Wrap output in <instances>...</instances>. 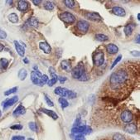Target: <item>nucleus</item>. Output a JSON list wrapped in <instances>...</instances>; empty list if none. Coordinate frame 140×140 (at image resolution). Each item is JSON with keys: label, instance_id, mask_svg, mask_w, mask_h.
<instances>
[{"label": "nucleus", "instance_id": "obj_27", "mask_svg": "<svg viewBox=\"0 0 140 140\" xmlns=\"http://www.w3.org/2000/svg\"><path fill=\"white\" fill-rule=\"evenodd\" d=\"M8 20L12 23H17L18 22V17L16 14H11L8 16Z\"/></svg>", "mask_w": 140, "mask_h": 140}, {"label": "nucleus", "instance_id": "obj_28", "mask_svg": "<svg viewBox=\"0 0 140 140\" xmlns=\"http://www.w3.org/2000/svg\"><path fill=\"white\" fill-rule=\"evenodd\" d=\"M63 2L65 4V5L68 8H72L76 6V2L73 1V0H64Z\"/></svg>", "mask_w": 140, "mask_h": 140}, {"label": "nucleus", "instance_id": "obj_35", "mask_svg": "<svg viewBox=\"0 0 140 140\" xmlns=\"http://www.w3.org/2000/svg\"><path fill=\"white\" fill-rule=\"evenodd\" d=\"M45 100H46V104L49 105V106H51V107H52L54 105V104H53V102L51 100H50L48 97H47V96L46 94H45Z\"/></svg>", "mask_w": 140, "mask_h": 140}, {"label": "nucleus", "instance_id": "obj_15", "mask_svg": "<svg viewBox=\"0 0 140 140\" xmlns=\"http://www.w3.org/2000/svg\"><path fill=\"white\" fill-rule=\"evenodd\" d=\"M14 46H15V48H16V50H17V52L18 53V55L22 57L24 56V55H25L24 47H23L22 46H21V45L18 43V42H17V41H14Z\"/></svg>", "mask_w": 140, "mask_h": 140}, {"label": "nucleus", "instance_id": "obj_30", "mask_svg": "<svg viewBox=\"0 0 140 140\" xmlns=\"http://www.w3.org/2000/svg\"><path fill=\"white\" fill-rule=\"evenodd\" d=\"M113 140H126V138H125V137L123 135V134H121L120 133H117V134H115L114 135Z\"/></svg>", "mask_w": 140, "mask_h": 140}, {"label": "nucleus", "instance_id": "obj_14", "mask_svg": "<svg viewBox=\"0 0 140 140\" xmlns=\"http://www.w3.org/2000/svg\"><path fill=\"white\" fill-rule=\"evenodd\" d=\"M124 131L128 134H134L137 132V126L135 124H128L124 127Z\"/></svg>", "mask_w": 140, "mask_h": 140}, {"label": "nucleus", "instance_id": "obj_26", "mask_svg": "<svg viewBox=\"0 0 140 140\" xmlns=\"http://www.w3.org/2000/svg\"><path fill=\"white\" fill-rule=\"evenodd\" d=\"M96 38L97 41H100V42H105L109 40V38L107 36L104 35V34H97L96 36Z\"/></svg>", "mask_w": 140, "mask_h": 140}, {"label": "nucleus", "instance_id": "obj_47", "mask_svg": "<svg viewBox=\"0 0 140 140\" xmlns=\"http://www.w3.org/2000/svg\"><path fill=\"white\" fill-rule=\"evenodd\" d=\"M28 140H34V139H32V138H28Z\"/></svg>", "mask_w": 140, "mask_h": 140}, {"label": "nucleus", "instance_id": "obj_5", "mask_svg": "<svg viewBox=\"0 0 140 140\" xmlns=\"http://www.w3.org/2000/svg\"><path fill=\"white\" fill-rule=\"evenodd\" d=\"M84 74V68L81 63L71 70V75H72V76L75 79H80L81 76Z\"/></svg>", "mask_w": 140, "mask_h": 140}, {"label": "nucleus", "instance_id": "obj_12", "mask_svg": "<svg viewBox=\"0 0 140 140\" xmlns=\"http://www.w3.org/2000/svg\"><path fill=\"white\" fill-rule=\"evenodd\" d=\"M39 47H40V49L42 50V51H43L46 54L51 53V52H52L51 46H50V45L47 43V42H41V43L39 44Z\"/></svg>", "mask_w": 140, "mask_h": 140}, {"label": "nucleus", "instance_id": "obj_3", "mask_svg": "<svg viewBox=\"0 0 140 140\" xmlns=\"http://www.w3.org/2000/svg\"><path fill=\"white\" fill-rule=\"evenodd\" d=\"M93 62L96 66H100L104 62V54L101 51L94 52L93 55Z\"/></svg>", "mask_w": 140, "mask_h": 140}, {"label": "nucleus", "instance_id": "obj_1", "mask_svg": "<svg viewBox=\"0 0 140 140\" xmlns=\"http://www.w3.org/2000/svg\"><path fill=\"white\" fill-rule=\"evenodd\" d=\"M129 76L128 73L124 69H118L114 71L110 78V86L113 90H120L125 86L128 82Z\"/></svg>", "mask_w": 140, "mask_h": 140}, {"label": "nucleus", "instance_id": "obj_21", "mask_svg": "<svg viewBox=\"0 0 140 140\" xmlns=\"http://www.w3.org/2000/svg\"><path fill=\"white\" fill-rule=\"evenodd\" d=\"M134 27H135V25H133V24H128V25L125 26L124 29V32L125 35L127 36L131 35L132 32H133V31H134Z\"/></svg>", "mask_w": 140, "mask_h": 140}, {"label": "nucleus", "instance_id": "obj_36", "mask_svg": "<svg viewBox=\"0 0 140 140\" xmlns=\"http://www.w3.org/2000/svg\"><path fill=\"white\" fill-rule=\"evenodd\" d=\"M29 128H30L31 130H32V131H36V124L34 123V122H31V123H29Z\"/></svg>", "mask_w": 140, "mask_h": 140}, {"label": "nucleus", "instance_id": "obj_10", "mask_svg": "<svg viewBox=\"0 0 140 140\" xmlns=\"http://www.w3.org/2000/svg\"><path fill=\"white\" fill-rule=\"evenodd\" d=\"M55 94H56L57 96H62V98L64 97H67L68 94H69V90L63 88V87H57V88L55 89Z\"/></svg>", "mask_w": 140, "mask_h": 140}, {"label": "nucleus", "instance_id": "obj_40", "mask_svg": "<svg viewBox=\"0 0 140 140\" xmlns=\"http://www.w3.org/2000/svg\"><path fill=\"white\" fill-rule=\"evenodd\" d=\"M76 140H86V138L83 135L80 134V135H77L76 137Z\"/></svg>", "mask_w": 140, "mask_h": 140}, {"label": "nucleus", "instance_id": "obj_38", "mask_svg": "<svg viewBox=\"0 0 140 140\" xmlns=\"http://www.w3.org/2000/svg\"><path fill=\"white\" fill-rule=\"evenodd\" d=\"M12 140H25L24 136H14L12 138Z\"/></svg>", "mask_w": 140, "mask_h": 140}, {"label": "nucleus", "instance_id": "obj_44", "mask_svg": "<svg viewBox=\"0 0 140 140\" xmlns=\"http://www.w3.org/2000/svg\"><path fill=\"white\" fill-rule=\"evenodd\" d=\"M139 34H138V36H137V43H138V44H139Z\"/></svg>", "mask_w": 140, "mask_h": 140}, {"label": "nucleus", "instance_id": "obj_46", "mask_svg": "<svg viewBox=\"0 0 140 140\" xmlns=\"http://www.w3.org/2000/svg\"><path fill=\"white\" fill-rule=\"evenodd\" d=\"M1 115H2V112H1V110H0V117H1Z\"/></svg>", "mask_w": 140, "mask_h": 140}, {"label": "nucleus", "instance_id": "obj_19", "mask_svg": "<svg viewBox=\"0 0 140 140\" xmlns=\"http://www.w3.org/2000/svg\"><path fill=\"white\" fill-rule=\"evenodd\" d=\"M86 18L88 19L91 20V21H100L101 20V17L96 12H88L86 14Z\"/></svg>", "mask_w": 140, "mask_h": 140}, {"label": "nucleus", "instance_id": "obj_24", "mask_svg": "<svg viewBox=\"0 0 140 140\" xmlns=\"http://www.w3.org/2000/svg\"><path fill=\"white\" fill-rule=\"evenodd\" d=\"M28 76V72L25 69H21L18 72V77L21 80H24Z\"/></svg>", "mask_w": 140, "mask_h": 140}, {"label": "nucleus", "instance_id": "obj_25", "mask_svg": "<svg viewBox=\"0 0 140 140\" xmlns=\"http://www.w3.org/2000/svg\"><path fill=\"white\" fill-rule=\"evenodd\" d=\"M54 4L52 2L47 1L46 4H44V8L46 10H48V11H52V10L54 9Z\"/></svg>", "mask_w": 140, "mask_h": 140}, {"label": "nucleus", "instance_id": "obj_43", "mask_svg": "<svg viewBox=\"0 0 140 140\" xmlns=\"http://www.w3.org/2000/svg\"><path fill=\"white\" fill-rule=\"evenodd\" d=\"M131 54L132 55H134V56H139V52H131Z\"/></svg>", "mask_w": 140, "mask_h": 140}, {"label": "nucleus", "instance_id": "obj_42", "mask_svg": "<svg viewBox=\"0 0 140 140\" xmlns=\"http://www.w3.org/2000/svg\"><path fill=\"white\" fill-rule=\"evenodd\" d=\"M32 2L35 5H39L42 2V1H41V0H36H36H32Z\"/></svg>", "mask_w": 140, "mask_h": 140}, {"label": "nucleus", "instance_id": "obj_13", "mask_svg": "<svg viewBox=\"0 0 140 140\" xmlns=\"http://www.w3.org/2000/svg\"><path fill=\"white\" fill-rule=\"evenodd\" d=\"M25 113H26V109L22 106V104H19L15 109L14 113H12V114H14V116H15V117H18V116H19V115L25 114Z\"/></svg>", "mask_w": 140, "mask_h": 140}, {"label": "nucleus", "instance_id": "obj_41", "mask_svg": "<svg viewBox=\"0 0 140 140\" xmlns=\"http://www.w3.org/2000/svg\"><path fill=\"white\" fill-rule=\"evenodd\" d=\"M58 79H59V80H60V83H62V82H64V81L66 80V77H62V76H60V77H58Z\"/></svg>", "mask_w": 140, "mask_h": 140}, {"label": "nucleus", "instance_id": "obj_7", "mask_svg": "<svg viewBox=\"0 0 140 140\" xmlns=\"http://www.w3.org/2000/svg\"><path fill=\"white\" fill-rule=\"evenodd\" d=\"M76 27H77V29H78L79 32H83V33H86V32L88 31L89 27H90V24L86 22V21L80 20V21H79V22H77V25H76Z\"/></svg>", "mask_w": 140, "mask_h": 140}, {"label": "nucleus", "instance_id": "obj_34", "mask_svg": "<svg viewBox=\"0 0 140 140\" xmlns=\"http://www.w3.org/2000/svg\"><path fill=\"white\" fill-rule=\"evenodd\" d=\"M121 58H122V56H120H120H118L117 58H116V59L114 60V63L112 64V66H111V69H113V68L116 65H117V63H118V62H120V60H121Z\"/></svg>", "mask_w": 140, "mask_h": 140}, {"label": "nucleus", "instance_id": "obj_39", "mask_svg": "<svg viewBox=\"0 0 140 140\" xmlns=\"http://www.w3.org/2000/svg\"><path fill=\"white\" fill-rule=\"evenodd\" d=\"M6 36H7V34L4 31H0V38L1 39H4V38H6Z\"/></svg>", "mask_w": 140, "mask_h": 140}, {"label": "nucleus", "instance_id": "obj_33", "mask_svg": "<svg viewBox=\"0 0 140 140\" xmlns=\"http://www.w3.org/2000/svg\"><path fill=\"white\" fill-rule=\"evenodd\" d=\"M76 96H77V94H76L75 91H73V90H69V94H68V96H67L68 99H70V100L75 99Z\"/></svg>", "mask_w": 140, "mask_h": 140}, {"label": "nucleus", "instance_id": "obj_18", "mask_svg": "<svg viewBox=\"0 0 140 140\" xmlns=\"http://www.w3.org/2000/svg\"><path fill=\"white\" fill-rule=\"evenodd\" d=\"M60 66L64 70H66V72H70L71 71V64L70 62L68 60H64L62 62V64H60Z\"/></svg>", "mask_w": 140, "mask_h": 140}, {"label": "nucleus", "instance_id": "obj_23", "mask_svg": "<svg viewBox=\"0 0 140 140\" xmlns=\"http://www.w3.org/2000/svg\"><path fill=\"white\" fill-rule=\"evenodd\" d=\"M27 24H28L29 26H31V27H33V28H36L38 25V20L36 19V18H31L28 21Z\"/></svg>", "mask_w": 140, "mask_h": 140}, {"label": "nucleus", "instance_id": "obj_48", "mask_svg": "<svg viewBox=\"0 0 140 140\" xmlns=\"http://www.w3.org/2000/svg\"><path fill=\"white\" fill-rule=\"evenodd\" d=\"M0 31H1V30H0Z\"/></svg>", "mask_w": 140, "mask_h": 140}, {"label": "nucleus", "instance_id": "obj_32", "mask_svg": "<svg viewBox=\"0 0 140 140\" xmlns=\"http://www.w3.org/2000/svg\"><path fill=\"white\" fill-rule=\"evenodd\" d=\"M17 90H18V87H14V88L10 89V90H7V91H5L4 94H5V96H9V94L15 93Z\"/></svg>", "mask_w": 140, "mask_h": 140}, {"label": "nucleus", "instance_id": "obj_29", "mask_svg": "<svg viewBox=\"0 0 140 140\" xmlns=\"http://www.w3.org/2000/svg\"><path fill=\"white\" fill-rule=\"evenodd\" d=\"M59 103L60 104V106H62V109H65L66 107H67L69 105V103H68L67 100L65 98H62V97H60L59 99Z\"/></svg>", "mask_w": 140, "mask_h": 140}, {"label": "nucleus", "instance_id": "obj_4", "mask_svg": "<svg viewBox=\"0 0 140 140\" xmlns=\"http://www.w3.org/2000/svg\"><path fill=\"white\" fill-rule=\"evenodd\" d=\"M91 131H92L91 128L87 125L74 127L72 130H71L73 134H89L91 133Z\"/></svg>", "mask_w": 140, "mask_h": 140}, {"label": "nucleus", "instance_id": "obj_9", "mask_svg": "<svg viewBox=\"0 0 140 140\" xmlns=\"http://www.w3.org/2000/svg\"><path fill=\"white\" fill-rule=\"evenodd\" d=\"M18 101V96H14V97H12V98L5 100V101L2 104V107H4V109L5 110V109H7V108L12 106V105H14Z\"/></svg>", "mask_w": 140, "mask_h": 140}, {"label": "nucleus", "instance_id": "obj_11", "mask_svg": "<svg viewBox=\"0 0 140 140\" xmlns=\"http://www.w3.org/2000/svg\"><path fill=\"white\" fill-rule=\"evenodd\" d=\"M112 12L114 14L118 17H124L126 14L125 10L121 7H114L112 8Z\"/></svg>", "mask_w": 140, "mask_h": 140}, {"label": "nucleus", "instance_id": "obj_8", "mask_svg": "<svg viewBox=\"0 0 140 140\" xmlns=\"http://www.w3.org/2000/svg\"><path fill=\"white\" fill-rule=\"evenodd\" d=\"M121 120L124 123H130L133 120V114L129 110H124L121 114Z\"/></svg>", "mask_w": 140, "mask_h": 140}, {"label": "nucleus", "instance_id": "obj_17", "mask_svg": "<svg viewBox=\"0 0 140 140\" xmlns=\"http://www.w3.org/2000/svg\"><path fill=\"white\" fill-rule=\"evenodd\" d=\"M41 111L42 113H45L46 114H47L50 117H52L53 120H57L58 118V115L56 112H54L53 110H47V109H45V108H42L41 109Z\"/></svg>", "mask_w": 140, "mask_h": 140}, {"label": "nucleus", "instance_id": "obj_37", "mask_svg": "<svg viewBox=\"0 0 140 140\" xmlns=\"http://www.w3.org/2000/svg\"><path fill=\"white\" fill-rule=\"evenodd\" d=\"M12 129H15V130H21V129L22 128V126L21 124H15V125H12L10 127Z\"/></svg>", "mask_w": 140, "mask_h": 140}, {"label": "nucleus", "instance_id": "obj_16", "mask_svg": "<svg viewBox=\"0 0 140 140\" xmlns=\"http://www.w3.org/2000/svg\"><path fill=\"white\" fill-rule=\"evenodd\" d=\"M18 8L21 12H25L26 10L28 8V2L25 0H21V1H18Z\"/></svg>", "mask_w": 140, "mask_h": 140}, {"label": "nucleus", "instance_id": "obj_6", "mask_svg": "<svg viewBox=\"0 0 140 140\" xmlns=\"http://www.w3.org/2000/svg\"><path fill=\"white\" fill-rule=\"evenodd\" d=\"M60 19H62L63 22H65L66 23H73V22H75V21H76L75 16L68 12H62V14L60 15Z\"/></svg>", "mask_w": 140, "mask_h": 140}, {"label": "nucleus", "instance_id": "obj_20", "mask_svg": "<svg viewBox=\"0 0 140 140\" xmlns=\"http://www.w3.org/2000/svg\"><path fill=\"white\" fill-rule=\"evenodd\" d=\"M106 51L109 52L110 54H115L117 53L118 51V46L114 44H108L106 46Z\"/></svg>", "mask_w": 140, "mask_h": 140}, {"label": "nucleus", "instance_id": "obj_2", "mask_svg": "<svg viewBox=\"0 0 140 140\" xmlns=\"http://www.w3.org/2000/svg\"><path fill=\"white\" fill-rule=\"evenodd\" d=\"M31 80L36 86H43L45 84L48 82V77L46 75H42L38 70H33L31 73Z\"/></svg>", "mask_w": 140, "mask_h": 140}, {"label": "nucleus", "instance_id": "obj_22", "mask_svg": "<svg viewBox=\"0 0 140 140\" xmlns=\"http://www.w3.org/2000/svg\"><path fill=\"white\" fill-rule=\"evenodd\" d=\"M8 64L9 62L7 59H5V58L0 59V69L1 70H6L8 66Z\"/></svg>", "mask_w": 140, "mask_h": 140}, {"label": "nucleus", "instance_id": "obj_45", "mask_svg": "<svg viewBox=\"0 0 140 140\" xmlns=\"http://www.w3.org/2000/svg\"><path fill=\"white\" fill-rule=\"evenodd\" d=\"M23 62H24L26 64H28V60L27 59V58H24V59H23Z\"/></svg>", "mask_w": 140, "mask_h": 140}, {"label": "nucleus", "instance_id": "obj_31", "mask_svg": "<svg viewBox=\"0 0 140 140\" xmlns=\"http://www.w3.org/2000/svg\"><path fill=\"white\" fill-rule=\"evenodd\" d=\"M57 80H58V76H56V77H52L51 80H48L47 84H48V86H53L54 84L56 83Z\"/></svg>", "mask_w": 140, "mask_h": 140}]
</instances>
